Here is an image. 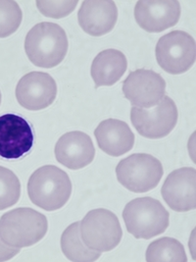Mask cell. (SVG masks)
<instances>
[{
  "label": "cell",
  "instance_id": "7a4b0ae2",
  "mask_svg": "<svg viewBox=\"0 0 196 262\" xmlns=\"http://www.w3.org/2000/svg\"><path fill=\"white\" fill-rule=\"evenodd\" d=\"M28 193L32 203L46 210H58L68 203L72 183L68 174L58 167H40L28 182Z\"/></svg>",
  "mask_w": 196,
  "mask_h": 262
},
{
  "label": "cell",
  "instance_id": "30bf717a",
  "mask_svg": "<svg viewBox=\"0 0 196 262\" xmlns=\"http://www.w3.org/2000/svg\"><path fill=\"white\" fill-rule=\"evenodd\" d=\"M34 132L23 117L16 114L0 116V157L19 159L34 145Z\"/></svg>",
  "mask_w": 196,
  "mask_h": 262
},
{
  "label": "cell",
  "instance_id": "ffe728a7",
  "mask_svg": "<svg viewBox=\"0 0 196 262\" xmlns=\"http://www.w3.org/2000/svg\"><path fill=\"white\" fill-rule=\"evenodd\" d=\"M21 195V184L11 170L0 166V210L18 203Z\"/></svg>",
  "mask_w": 196,
  "mask_h": 262
},
{
  "label": "cell",
  "instance_id": "44dd1931",
  "mask_svg": "<svg viewBox=\"0 0 196 262\" xmlns=\"http://www.w3.org/2000/svg\"><path fill=\"white\" fill-rule=\"evenodd\" d=\"M23 13L15 1H0V38L14 34L22 23Z\"/></svg>",
  "mask_w": 196,
  "mask_h": 262
},
{
  "label": "cell",
  "instance_id": "7402d4cb",
  "mask_svg": "<svg viewBox=\"0 0 196 262\" xmlns=\"http://www.w3.org/2000/svg\"><path fill=\"white\" fill-rule=\"evenodd\" d=\"M78 1H37V9L42 15L61 19L73 12Z\"/></svg>",
  "mask_w": 196,
  "mask_h": 262
},
{
  "label": "cell",
  "instance_id": "d6986e66",
  "mask_svg": "<svg viewBox=\"0 0 196 262\" xmlns=\"http://www.w3.org/2000/svg\"><path fill=\"white\" fill-rule=\"evenodd\" d=\"M149 262H185L187 256L184 246L176 238H161L151 243L146 250Z\"/></svg>",
  "mask_w": 196,
  "mask_h": 262
},
{
  "label": "cell",
  "instance_id": "52a82bcc",
  "mask_svg": "<svg viewBox=\"0 0 196 262\" xmlns=\"http://www.w3.org/2000/svg\"><path fill=\"white\" fill-rule=\"evenodd\" d=\"M155 52L163 70L173 75L183 74L195 62V40L186 32L173 31L160 37Z\"/></svg>",
  "mask_w": 196,
  "mask_h": 262
},
{
  "label": "cell",
  "instance_id": "9a60e30c",
  "mask_svg": "<svg viewBox=\"0 0 196 262\" xmlns=\"http://www.w3.org/2000/svg\"><path fill=\"white\" fill-rule=\"evenodd\" d=\"M118 20L114 1H84L78 13V21L86 34L100 36L110 33Z\"/></svg>",
  "mask_w": 196,
  "mask_h": 262
},
{
  "label": "cell",
  "instance_id": "277c9868",
  "mask_svg": "<svg viewBox=\"0 0 196 262\" xmlns=\"http://www.w3.org/2000/svg\"><path fill=\"white\" fill-rule=\"evenodd\" d=\"M127 230L136 238H154L169 227L170 214L159 201L138 198L130 202L122 211Z\"/></svg>",
  "mask_w": 196,
  "mask_h": 262
},
{
  "label": "cell",
  "instance_id": "6da1fadb",
  "mask_svg": "<svg viewBox=\"0 0 196 262\" xmlns=\"http://www.w3.org/2000/svg\"><path fill=\"white\" fill-rule=\"evenodd\" d=\"M68 37L59 25L43 22L36 25L26 36L24 50L30 61L41 68L59 65L68 51Z\"/></svg>",
  "mask_w": 196,
  "mask_h": 262
},
{
  "label": "cell",
  "instance_id": "3957f363",
  "mask_svg": "<svg viewBox=\"0 0 196 262\" xmlns=\"http://www.w3.org/2000/svg\"><path fill=\"white\" fill-rule=\"evenodd\" d=\"M48 229L46 217L29 207L11 210L0 218V238L14 248L36 245Z\"/></svg>",
  "mask_w": 196,
  "mask_h": 262
},
{
  "label": "cell",
  "instance_id": "9c48e42d",
  "mask_svg": "<svg viewBox=\"0 0 196 262\" xmlns=\"http://www.w3.org/2000/svg\"><path fill=\"white\" fill-rule=\"evenodd\" d=\"M166 82L162 76L146 69L132 72L122 83V93L134 107L157 105L165 96Z\"/></svg>",
  "mask_w": 196,
  "mask_h": 262
},
{
  "label": "cell",
  "instance_id": "ac0fdd59",
  "mask_svg": "<svg viewBox=\"0 0 196 262\" xmlns=\"http://www.w3.org/2000/svg\"><path fill=\"white\" fill-rule=\"evenodd\" d=\"M61 249L65 256L71 261H95L101 255L100 251L89 249L84 243L81 235V222H75L64 231Z\"/></svg>",
  "mask_w": 196,
  "mask_h": 262
},
{
  "label": "cell",
  "instance_id": "2e32d148",
  "mask_svg": "<svg viewBox=\"0 0 196 262\" xmlns=\"http://www.w3.org/2000/svg\"><path fill=\"white\" fill-rule=\"evenodd\" d=\"M98 146L110 156L118 157L129 152L135 144V135L121 120L102 121L94 131Z\"/></svg>",
  "mask_w": 196,
  "mask_h": 262
},
{
  "label": "cell",
  "instance_id": "e0dca14e",
  "mask_svg": "<svg viewBox=\"0 0 196 262\" xmlns=\"http://www.w3.org/2000/svg\"><path fill=\"white\" fill-rule=\"evenodd\" d=\"M128 68L125 54L117 49H106L98 53L91 64V77L95 86H110L117 83Z\"/></svg>",
  "mask_w": 196,
  "mask_h": 262
},
{
  "label": "cell",
  "instance_id": "cb8c5ba5",
  "mask_svg": "<svg viewBox=\"0 0 196 262\" xmlns=\"http://www.w3.org/2000/svg\"><path fill=\"white\" fill-rule=\"evenodd\" d=\"M0 103H1V93H0Z\"/></svg>",
  "mask_w": 196,
  "mask_h": 262
},
{
  "label": "cell",
  "instance_id": "4fadbf2b",
  "mask_svg": "<svg viewBox=\"0 0 196 262\" xmlns=\"http://www.w3.org/2000/svg\"><path fill=\"white\" fill-rule=\"evenodd\" d=\"M181 17L179 1H137L135 18L138 26L148 33H161L174 27Z\"/></svg>",
  "mask_w": 196,
  "mask_h": 262
},
{
  "label": "cell",
  "instance_id": "5bb4252c",
  "mask_svg": "<svg viewBox=\"0 0 196 262\" xmlns=\"http://www.w3.org/2000/svg\"><path fill=\"white\" fill-rule=\"evenodd\" d=\"M54 152L60 164L72 170H79L92 162L95 148L88 135L74 131L62 136L55 145Z\"/></svg>",
  "mask_w": 196,
  "mask_h": 262
},
{
  "label": "cell",
  "instance_id": "5b68a950",
  "mask_svg": "<svg viewBox=\"0 0 196 262\" xmlns=\"http://www.w3.org/2000/svg\"><path fill=\"white\" fill-rule=\"evenodd\" d=\"M163 173L159 160L146 154L131 155L121 160L116 167V175L120 184L134 192H146L155 189Z\"/></svg>",
  "mask_w": 196,
  "mask_h": 262
},
{
  "label": "cell",
  "instance_id": "8992f818",
  "mask_svg": "<svg viewBox=\"0 0 196 262\" xmlns=\"http://www.w3.org/2000/svg\"><path fill=\"white\" fill-rule=\"evenodd\" d=\"M81 235L89 249L105 252L114 250L120 244L122 227L113 212L99 208L89 211L82 220Z\"/></svg>",
  "mask_w": 196,
  "mask_h": 262
},
{
  "label": "cell",
  "instance_id": "ba28073f",
  "mask_svg": "<svg viewBox=\"0 0 196 262\" xmlns=\"http://www.w3.org/2000/svg\"><path fill=\"white\" fill-rule=\"evenodd\" d=\"M178 108L169 96H164L152 108H132L131 121L139 135L147 139H161L168 136L177 125Z\"/></svg>",
  "mask_w": 196,
  "mask_h": 262
},
{
  "label": "cell",
  "instance_id": "7c38bea8",
  "mask_svg": "<svg viewBox=\"0 0 196 262\" xmlns=\"http://www.w3.org/2000/svg\"><path fill=\"white\" fill-rule=\"evenodd\" d=\"M162 196L173 210L186 212L196 207V171L184 167L173 171L165 180Z\"/></svg>",
  "mask_w": 196,
  "mask_h": 262
},
{
  "label": "cell",
  "instance_id": "8fae6325",
  "mask_svg": "<svg viewBox=\"0 0 196 262\" xmlns=\"http://www.w3.org/2000/svg\"><path fill=\"white\" fill-rule=\"evenodd\" d=\"M57 96V84L54 79L43 72H31L19 81L16 97L21 106L38 111L51 105Z\"/></svg>",
  "mask_w": 196,
  "mask_h": 262
},
{
  "label": "cell",
  "instance_id": "603a6c76",
  "mask_svg": "<svg viewBox=\"0 0 196 262\" xmlns=\"http://www.w3.org/2000/svg\"><path fill=\"white\" fill-rule=\"evenodd\" d=\"M20 252V249L6 245L0 238V261H7Z\"/></svg>",
  "mask_w": 196,
  "mask_h": 262
}]
</instances>
